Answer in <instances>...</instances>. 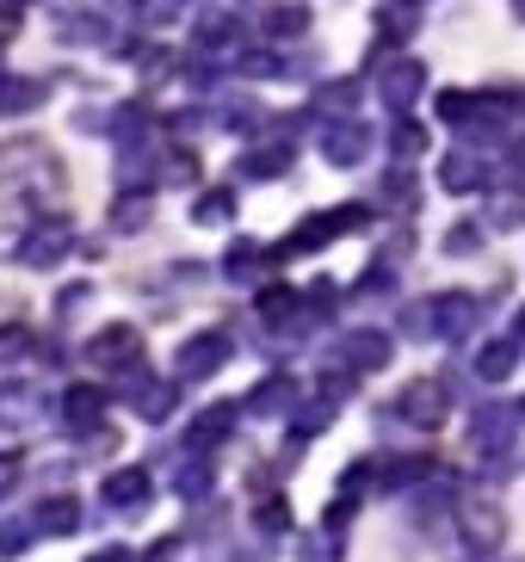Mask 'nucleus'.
I'll list each match as a JSON object with an SVG mask.
<instances>
[{
	"instance_id": "f257e3e1",
	"label": "nucleus",
	"mask_w": 525,
	"mask_h": 562,
	"mask_svg": "<svg viewBox=\"0 0 525 562\" xmlns=\"http://www.w3.org/2000/svg\"><path fill=\"white\" fill-rule=\"evenodd\" d=\"M395 408H402V420H414V427H445V414H451V383L445 378H414Z\"/></svg>"
},
{
	"instance_id": "f03ea898",
	"label": "nucleus",
	"mask_w": 525,
	"mask_h": 562,
	"mask_svg": "<svg viewBox=\"0 0 525 562\" xmlns=\"http://www.w3.org/2000/svg\"><path fill=\"white\" fill-rule=\"evenodd\" d=\"M458 531H463V544L477 550V557H489V550L507 538V519H501V507H489V501H463V507H458Z\"/></svg>"
},
{
	"instance_id": "7ed1b4c3",
	"label": "nucleus",
	"mask_w": 525,
	"mask_h": 562,
	"mask_svg": "<svg viewBox=\"0 0 525 562\" xmlns=\"http://www.w3.org/2000/svg\"><path fill=\"white\" fill-rule=\"evenodd\" d=\"M421 81H427V68L421 63H390L383 68V100H390L395 112H409L414 93H421Z\"/></svg>"
},
{
	"instance_id": "20e7f679",
	"label": "nucleus",
	"mask_w": 525,
	"mask_h": 562,
	"mask_svg": "<svg viewBox=\"0 0 525 562\" xmlns=\"http://www.w3.org/2000/svg\"><path fill=\"white\" fill-rule=\"evenodd\" d=\"M433 310H439V334H445V340H463V334H470V322H477V297H463V291L439 297Z\"/></svg>"
},
{
	"instance_id": "39448f33",
	"label": "nucleus",
	"mask_w": 525,
	"mask_h": 562,
	"mask_svg": "<svg viewBox=\"0 0 525 562\" xmlns=\"http://www.w3.org/2000/svg\"><path fill=\"white\" fill-rule=\"evenodd\" d=\"M322 149H328L334 167H353L365 149H371V136H365L359 124H340V131H328V143H322Z\"/></svg>"
},
{
	"instance_id": "423d86ee",
	"label": "nucleus",
	"mask_w": 525,
	"mask_h": 562,
	"mask_svg": "<svg viewBox=\"0 0 525 562\" xmlns=\"http://www.w3.org/2000/svg\"><path fill=\"white\" fill-rule=\"evenodd\" d=\"M477 378L482 383H507L513 378V340H494V347L477 352Z\"/></svg>"
},
{
	"instance_id": "0eeeda50",
	"label": "nucleus",
	"mask_w": 525,
	"mask_h": 562,
	"mask_svg": "<svg viewBox=\"0 0 525 562\" xmlns=\"http://www.w3.org/2000/svg\"><path fill=\"white\" fill-rule=\"evenodd\" d=\"M346 352H353L365 371H378V364L390 359V340H383V334H346Z\"/></svg>"
},
{
	"instance_id": "6e6552de",
	"label": "nucleus",
	"mask_w": 525,
	"mask_h": 562,
	"mask_svg": "<svg viewBox=\"0 0 525 562\" xmlns=\"http://www.w3.org/2000/svg\"><path fill=\"white\" fill-rule=\"evenodd\" d=\"M439 180L451 186V192H477V186H482V173H477V161H470V155H451V161L439 167Z\"/></svg>"
},
{
	"instance_id": "1a4fd4ad",
	"label": "nucleus",
	"mask_w": 525,
	"mask_h": 562,
	"mask_svg": "<svg viewBox=\"0 0 525 562\" xmlns=\"http://www.w3.org/2000/svg\"><path fill=\"white\" fill-rule=\"evenodd\" d=\"M303 25H310V13H303V7H279V13H272V32H279V37L303 32Z\"/></svg>"
},
{
	"instance_id": "9d476101",
	"label": "nucleus",
	"mask_w": 525,
	"mask_h": 562,
	"mask_svg": "<svg viewBox=\"0 0 525 562\" xmlns=\"http://www.w3.org/2000/svg\"><path fill=\"white\" fill-rule=\"evenodd\" d=\"M513 19H520V25H525V0H513Z\"/></svg>"
},
{
	"instance_id": "9b49d317",
	"label": "nucleus",
	"mask_w": 525,
	"mask_h": 562,
	"mask_svg": "<svg viewBox=\"0 0 525 562\" xmlns=\"http://www.w3.org/2000/svg\"><path fill=\"white\" fill-rule=\"evenodd\" d=\"M520 334H525V310H520Z\"/></svg>"
},
{
	"instance_id": "f8f14e48",
	"label": "nucleus",
	"mask_w": 525,
	"mask_h": 562,
	"mask_svg": "<svg viewBox=\"0 0 525 562\" xmlns=\"http://www.w3.org/2000/svg\"><path fill=\"white\" fill-rule=\"evenodd\" d=\"M520 420H525V408H520Z\"/></svg>"
}]
</instances>
